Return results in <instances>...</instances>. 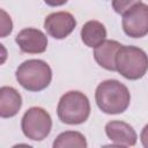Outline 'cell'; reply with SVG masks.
I'll return each mask as SVG.
<instances>
[{
	"mask_svg": "<svg viewBox=\"0 0 148 148\" xmlns=\"http://www.w3.org/2000/svg\"><path fill=\"white\" fill-rule=\"evenodd\" d=\"M98 109L106 114H119L127 110L131 103L128 88L118 80H105L101 82L95 91Z\"/></svg>",
	"mask_w": 148,
	"mask_h": 148,
	"instance_id": "1",
	"label": "cell"
},
{
	"mask_svg": "<svg viewBox=\"0 0 148 148\" xmlns=\"http://www.w3.org/2000/svg\"><path fill=\"white\" fill-rule=\"evenodd\" d=\"M17 82L28 91H42L49 87L52 80V69L47 62L40 59L23 61L16 69Z\"/></svg>",
	"mask_w": 148,
	"mask_h": 148,
	"instance_id": "2",
	"label": "cell"
},
{
	"mask_svg": "<svg viewBox=\"0 0 148 148\" xmlns=\"http://www.w3.org/2000/svg\"><path fill=\"white\" fill-rule=\"evenodd\" d=\"M58 118L67 125H79L84 123L90 114V103L88 97L77 90L65 92L57 106Z\"/></svg>",
	"mask_w": 148,
	"mask_h": 148,
	"instance_id": "3",
	"label": "cell"
},
{
	"mask_svg": "<svg viewBox=\"0 0 148 148\" xmlns=\"http://www.w3.org/2000/svg\"><path fill=\"white\" fill-rule=\"evenodd\" d=\"M116 71L127 80H139L148 71L147 53L132 45H123L116 56Z\"/></svg>",
	"mask_w": 148,
	"mask_h": 148,
	"instance_id": "4",
	"label": "cell"
},
{
	"mask_svg": "<svg viewBox=\"0 0 148 148\" xmlns=\"http://www.w3.org/2000/svg\"><path fill=\"white\" fill-rule=\"evenodd\" d=\"M21 128L28 139L42 141L52 130V118L45 109L32 106L24 112L21 120Z\"/></svg>",
	"mask_w": 148,
	"mask_h": 148,
	"instance_id": "5",
	"label": "cell"
},
{
	"mask_svg": "<svg viewBox=\"0 0 148 148\" xmlns=\"http://www.w3.org/2000/svg\"><path fill=\"white\" fill-rule=\"evenodd\" d=\"M124 32L132 38H141L148 34V5L139 2L123 14Z\"/></svg>",
	"mask_w": 148,
	"mask_h": 148,
	"instance_id": "6",
	"label": "cell"
},
{
	"mask_svg": "<svg viewBox=\"0 0 148 148\" xmlns=\"http://www.w3.org/2000/svg\"><path fill=\"white\" fill-rule=\"evenodd\" d=\"M76 27L75 17L68 12H56L45 17L44 28L54 39H64Z\"/></svg>",
	"mask_w": 148,
	"mask_h": 148,
	"instance_id": "7",
	"label": "cell"
},
{
	"mask_svg": "<svg viewBox=\"0 0 148 148\" xmlns=\"http://www.w3.org/2000/svg\"><path fill=\"white\" fill-rule=\"evenodd\" d=\"M15 42L20 50L24 53H43L47 47L46 35L36 28L22 29L15 37Z\"/></svg>",
	"mask_w": 148,
	"mask_h": 148,
	"instance_id": "8",
	"label": "cell"
},
{
	"mask_svg": "<svg viewBox=\"0 0 148 148\" xmlns=\"http://www.w3.org/2000/svg\"><path fill=\"white\" fill-rule=\"evenodd\" d=\"M108 138L117 146L132 147L136 143L138 135L134 128L121 120H111L105 125Z\"/></svg>",
	"mask_w": 148,
	"mask_h": 148,
	"instance_id": "9",
	"label": "cell"
},
{
	"mask_svg": "<svg viewBox=\"0 0 148 148\" xmlns=\"http://www.w3.org/2000/svg\"><path fill=\"white\" fill-rule=\"evenodd\" d=\"M121 46L117 40L105 39L95 47L94 58L96 62L106 71H116V56Z\"/></svg>",
	"mask_w": 148,
	"mask_h": 148,
	"instance_id": "10",
	"label": "cell"
},
{
	"mask_svg": "<svg viewBox=\"0 0 148 148\" xmlns=\"http://www.w3.org/2000/svg\"><path fill=\"white\" fill-rule=\"evenodd\" d=\"M22 106V97L20 92L8 86L0 88V116L1 118H10L18 113Z\"/></svg>",
	"mask_w": 148,
	"mask_h": 148,
	"instance_id": "11",
	"label": "cell"
},
{
	"mask_svg": "<svg viewBox=\"0 0 148 148\" xmlns=\"http://www.w3.org/2000/svg\"><path fill=\"white\" fill-rule=\"evenodd\" d=\"M106 38V29L99 21L92 20L83 24L81 29V39L88 47H96Z\"/></svg>",
	"mask_w": 148,
	"mask_h": 148,
	"instance_id": "12",
	"label": "cell"
},
{
	"mask_svg": "<svg viewBox=\"0 0 148 148\" xmlns=\"http://www.w3.org/2000/svg\"><path fill=\"white\" fill-rule=\"evenodd\" d=\"M84 135L76 131H66L60 133L53 141L54 148H87Z\"/></svg>",
	"mask_w": 148,
	"mask_h": 148,
	"instance_id": "13",
	"label": "cell"
},
{
	"mask_svg": "<svg viewBox=\"0 0 148 148\" xmlns=\"http://www.w3.org/2000/svg\"><path fill=\"white\" fill-rule=\"evenodd\" d=\"M140 0H112V8L117 14H124L134 5L139 3Z\"/></svg>",
	"mask_w": 148,
	"mask_h": 148,
	"instance_id": "14",
	"label": "cell"
},
{
	"mask_svg": "<svg viewBox=\"0 0 148 148\" xmlns=\"http://www.w3.org/2000/svg\"><path fill=\"white\" fill-rule=\"evenodd\" d=\"M2 14V20H1V37H6L8 34L12 32L13 30V23L10 17L7 15V13L2 9L1 10Z\"/></svg>",
	"mask_w": 148,
	"mask_h": 148,
	"instance_id": "15",
	"label": "cell"
},
{
	"mask_svg": "<svg viewBox=\"0 0 148 148\" xmlns=\"http://www.w3.org/2000/svg\"><path fill=\"white\" fill-rule=\"evenodd\" d=\"M140 139H141V143L145 148H148V124L142 128L141 134H140Z\"/></svg>",
	"mask_w": 148,
	"mask_h": 148,
	"instance_id": "16",
	"label": "cell"
},
{
	"mask_svg": "<svg viewBox=\"0 0 148 148\" xmlns=\"http://www.w3.org/2000/svg\"><path fill=\"white\" fill-rule=\"evenodd\" d=\"M68 0H44V2L51 7H58V6H62L67 2Z\"/></svg>",
	"mask_w": 148,
	"mask_h": 148,
	"instance_id": "17",
	"label": "cell"
}]
</instances>
